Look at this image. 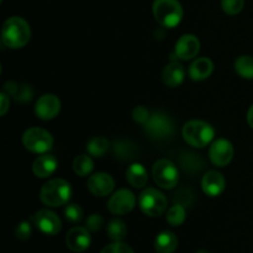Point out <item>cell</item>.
<instances>
[{
  "label": "cell",
  "instance_id": "cell-36",
  "mask_svg": "<svg viewBox=\"0 0 253 253\" xmlns=\"http://www.w3.org/2000/svg\"><path fill=\"white\" fill-rule=\"evenodd\" d=\"M0 100H1V106H0V115L4 116L6 111L9 110L10 106V96L5 91H1L0 94Z\"/></svg>",
  "mask_w": 253,
  "mask_h": 253
},
{
  "label": "cell",
  "instance_id": "cell-6",
  "mask_svg": "<svg viewBox=\"0 0 253 253\" xmlns=\"http://www.w3.org/2000/svg\"><path fill=\"white\" fill-rule=\"evenodd\" d=\"M146 133L153 140H166L174 132V123L167 114L155 111L151 114L147 123L143 125Z\"/></svg>",
  "mask_w": 253,
  "mask_h": 253
},
{
  "label": "cell",
  "instance_id": "cell-7",
  "mask_svg": "<svg viewBox=\"0 0 253 253\" xmlns=\"http://www.w3.org/2000/svg\"><path fill=\"white\" fill-rule=\"evenodd\" d=\"M138 205L143 214L151 217H157L167 210V198L160 190L147 188L138 197Z\"/></svg>",
  "mask_w": 253,
  "mask_h": 253
},
{
  "label": "cell",
  "instance_id": "cell-3",
  "mask_svg": "<svg viewBox=\"0 0 253 253\" xmlns=\"http://www.w3.org/2000/svg\"><path fill=\"white\" fill-rule=\"evenodd\" d=\"M182 136L188 145L203 148L214 140L215 131L210 124L202 120H190L183 126Z\"/></svg>",
  "mask_w": 253,
  "mask_h": 253
},
{
  "label": "cell",
  "instance_id": "cell-30",
  "mask_svg": "<svg viewBox=\"0 0 253 253\" xmlns=\"http://www.w3.org/2000/svg\"><path fill=\"white\" fill-rule=\"evenodd\" d=\"M245 0H221V7L227 15H237L242 11Z\"/></svg>",
  "mask_w": 253,
  "mask_h": 253
},
{
  "label": "cell",
  "instance_id": "cell-29",
  "mask_svg": "<svg viewBox=\"0 0 253 253\" xmlns=\"http://www.w3.org/2000/svg\"><path fill=\"white\" fill-rule=\"evenodd\" d=\"M64 216L72 224H78L83 219V209H82L81 205L78 204H68L64 209Z\"/></svg>",
  "mask_w": 253,
  "mask_h": 253
},
{
  "label": "cell",
  "instance_id": "cell-18",
  "mask_svg": "<svg viewBox=\"0 0 253 253\" xmlns=\"http://www.w3.org/2000/svg\"><path fill=\"white\" fill-rule=\"evenodd\" d=\"M2 91H5L17 103H29L34 98V89L31 88V85L25 83H17L12 81L6 82Z\"/></svg>",
  "mask_w": 253,
  "mask_h": 253
},
{
  "label": "cell",
  "instance_id": "cell-11",
  "mask_svg": "<svg viewBox=\"0 0 253 253\" xmlns=\"http://www.w3.org/2000/svg\"><path fill=\"white\" fill-rule=\"evenodd\" d=\"M234 155V146L226 138H217L209 148V158L212 165L216 167H225L230 165Z\"/></svg>",
  "mask_w": 253,
  "mask_h": 253
},
{
  "label": "cell",
  "instance_id": "cell-37",
  "mask_svg": "<svg viewBox=\"0 0 253 253\" xmlns=\"http://www.w3.org/2000/svg\"><path fill=\"white\" fill-rule=\"evenodd\" d=\"M247 123L253 128V104L250 106L249 111H247Z\"/></svg>",
  "mask_w": 253,
  "mask_h": 253
},
{
  "label": "cell",
  "instance_id": "cell-10",
  "mask_svg": "<svg viewBox=\"0 0 253 253\" xmlns=\"http://www.w3.org/2000/svg\"><path fill=\"white\" fill-rule=\"evenodd\" d=\"M136 197L131 190L120 189L114 193L108 202V210L114 215H126L133 210Z\"/></svg>",
  "mask_w": 253,
  "mask_h": 253
},
{
  "label": "cell",
  "instance_id": "cell-27",
  "mask_svg": "<svg viewBox=\"0 0 253 253\" xmlns=\"http://www.w3.org/2000/svg\"><path fill=\"white\" fill-rule=\"evenodd\" d=\"M235 71L245 79H253V57L240 56L235 61Z\"/></svg>",
  "mask_w": 253,
  "mask_h": 253
},
{
  "label": "cell",
  "instance_id": "cell-28",
  "mask_svg": "<svg viewBox=\"0 0 253 253\" xmlns=\"http://www.w3.org/2000/svg\"><path fill=\"white\" fill-rule=\"evenodd\" d=\"M185 207L180 204H174L169 208L167 212V221L172 226H180L185 221Z\"/></svg>",
  "mask_w": 253,
  "mask_h": 253
},
{
  "label": "cell",
  "instance_id": "cell-2",
  "mask_svg": "<svg viewBox=\"0 0 253 253\" xmlns=\"http://www.w3.org/2000/svg\"><path fill=\"white\" fill-rule=\"evenodd\" d=\"M72 197V187L66 179L54 178L42 185L40 190V199L49 208H58L66 205Z\"/></svg>",
  "mask_w": 253,
  "mask_h": 253
},
{
  "label": "cell",
  "instance_id": "cell-20",
  "mask_svg": "<svg viewBox=\"0 0 253 253\" xmlns=\"http://www.w3.org/2000/svg\"><path fill=\"white\" fill-rule=\"evenodd\" d=\"M57 158L52 155H42L34 161L32 172L37 178H47L54 173L57 169Z\"/></svg>",
  "mask_w": 253,
  "mask_h": 253
},
{
  "label": "cell",
  "instance_id": "cell-13",
  "mask_svg": "<svg viewBox=\"0 0 253 253\" xmlns=\"http://www.w3.org/2000/svg\"><path fill=\"white\" fill-rule=\"evenodd\" d=\"M200 51V41L195 35L185 34L175 43L174 54L179 59L189 61L195 58Z\"/></svg>",
  "mask_w": 253,
  "mask_h": 253
},
{
  "label": "cell",
  "instance_id": "cell-8",
  "mask_svg": "<svg viewBox=\"0 0 253 253\" xmlns=\"http://www.w3.org/2000/svg\"><path fill=\"white\" fill-rule=\"evenodd\" d=\"M22 145L32 153H46L53 146V137L42 127H30L22 135Z\"/></svg>",
  "mask_w": 253,
  "mask_h": 253
},
{
  "label": "cell",
  "instance_id": "cell-5",
  "mask_svg": "<svg viewBox=\"0 0 253 253\" xmlns=\"http://www.w3.org/2000/svg\"><path fill=\"white\" fill-rule=\"evenodd\" d=\"M152 175L156 184L163 189H173L179 182L177 166L167 158L156 161L152 167Z\"/></svg>",
  "mask_w": 253,
  "mask_h": 253
},
{
  "label": "cell",
  "instance_id": "cell-31",
  "mask_svg": "<svg viewBox=\"0 0 253 253\" xmlns=\"http://www.w3.org/2000/svg\"><path fill=\"white\" fill-rule=\"evenodd\" d=\"M32 235V226L29 221H21L17 224L15 229V237L20 241H26L31 237Z\"/></svg>",
  "mask_w": 253,
  "mask_h": 253
},
{
  "label": "cell",
  "instance_id": "cell-9",
  "mask_svg": "<svg viewBox=\"0 0 253 253\" xmlns=\"http://www.w3.org/2000/svg\"><path fill=\"white\" fill-rule=\"evenodd\" d=\"M31 222L44 235L54 236L62 229V222L58 215L48 209H41L31 217Z\"/></svg>",
  "mask_w": 253,
  "mask_h": 253
},
{
  "label": "cell",
  "instance_id": "cell-16",
  "mask_svg": "<svg viewBox=\"0 0 253 253\" xmlns=\"http://www.w3.org/2000/svg\"><path fill=\"white\" fill-rule=\"evenodd\" d=\"M202 188L203 192L209 195V197H219L224 193L225 188H226V180H225L224 175L220 172L209 170V172L203 175Z\"/></svg>",
  "mask_w": 253,
  "mask_h": 253
},
{
  "label": "cell",
  "instance_id": "cell-19",
  "mask_svg": "<svg viewBox=\"0 0 253 253\" xmlns=\"http://www.w3.org/2000/svg\"><path fill=\"white\" fill-rule=\"evenodd\" d=\"M214 72V63L208 57H200V58L194 59L189 67L190 79L195 82H202L209 78Z\"/></svg>",
  "mask_w": 253,
  "mask_h": 253
},
{
  "label": "cell",
  "instance_id": "cell-15",
  "mask_svg": "<svg viewBox=\"0 0 253 253\" xmlns=\"http://www.w3.org/2000/svg\"><path fill=\"white\" fill-rule=\"evenodd\" d=\"M115 188V180L110 174L104 172L95 173L88 179V189L95 197H106Z\"/></svg>",
  "mask_w": 253,
  "mask_h": 253
},
{
  "label": "cell",
  "instance_id": "cell-38",
  "mask_svg": "<svg viewBox=\"0 0 253 253\" xmlns=\"http://www.w3.org/2000/svg\"><path fill=\"white\" fill-rule=\"evenodd\" d=\"M195 253H209V252H208L207 250H199V251L195 252Z\"/></svg>",
  "mask_w": 253,
  "mask_h": 253
},
{
  "label": "cell",
  "instance_id": "cell-26",
  "mask_svg": "<svg viewBox=\"0 0 253 253\" xmlns=\"http://www.w3.org/2000/svg\"><path fill=\"white\" fill-rule=\"evenodd\" d=\"M94 169V162L90 156L79 155L73 161V170L79 177H86Z\"/></svg>",
  "mask_w": 253,
  "mask_h": 253
},
{
  "label": "cell",
  "instance_id": "cell-1",
  "mask_svg": "<svg viewBox=\"0 0 253 253\" xmlns=\"http://www.w3.org/2000/svg\"><path fill=\"white\" fill-rule=\"evenodd\" d=\"M31 39L29 22L20 16H11L5 20L1 27V42L12 49L26 46Z\"/></svg>",
  "mask_w": 253,
  "mask_h": 253
},
{
  "label": "cell",
  "instance_id": "cell-4",
  "mask_svg": "<svg viewBox=\"0 0 253 253\" xmlns=\"http://www.w3.org/2000/svg\"><path fill=\"white\" fill-rule=\"evenodd\" d=\"M152 11L156 21L168 29L178 26L183 19V7L178 0H155Z\"/></svg>",
  "mask_w": 253,
  "mask_h": 253
},
{
  "label": "cell",
  "instance_id": "cell-21",
  "mask_svg": "<svg viewBox=\"0 0 253 253\" xmlns=\"http://www.w3.org/2000/svg\"><path fill=\"white\" fill-rule=\"evenodd\" d=\"M126 179L136 189H142L148 182L146 168L141 163H131L126 169Z\"/></svg>",
  "mask_w": 253,
  "mask_h": 253
},
{
  "label": "cell",
  "instance_id": "cell-17",
  "mask_svg": "<svg viewBox=\"0 0 253 253\" xmlns=\"http://www.w3.org/2000/svg\"><path fill=\"white\" fill-rule=\"evenodd\" d=\"M185 77V69L182 63L172 61L163 68L162 81L169 88H177L183 83Z\"/></svg>",
  "mask_w": 253,
  "mask_h": 253
},
{
  "label": "cell",
  "instance_id": "cell-22",
  "mask_svg": "<svg viewBox=\"0 0 253 253\" xmlns=\"http://www.w3.org/2000/svg\"><path fill=\"white\" fill-rule=\"evenodd\" d=\"M114 155L118 160L123 161V162H127V161H132L136 158L140 153L137 146L132 143L131 141L126 140H118L115 141L113 146Z\"/></svg>",
  "mask_w": 253,
  "mask_h": 253
},
{
  "label": "cell",
  "instance_id": "cell-32",
  "mask_svg": "<svg viewBox=\"0 0 253 253\" xmlns=\"http://www.w3.org/2000/svg\"><path fill=\"white\" fill-rule=\"evenodd\" d=\"M150 110L143 105H137L132 110V119L137 124H141V125H145L148 121V119H150Z\"/></svg>",
  "mask_w": 253,
  "mask_h": 253
},
{
  "label": "cell",
  "instance_id": "cell-14",
  "mask_svg": "<svg viewBox=\"0 0 253 253\" xmlns=\"http://www.w3.org/2000/svg\"><path fill=\"white\" fill-rule=\"evenodd\" d=\"M91 237L86 227L76 226L66 235V245L72 252H84L90 246Z\"/></svg>",
  "mask_w": 253,
  "mask_h": 253
},
{
  "label": "cell",
  "instance_id": "cell-24",
  "mask_svg": "<svg viewBox=\"0 0 253 253\" xmlns=\"http://www.w3.org/2000/svg\"><path fill=\"white\" fill-rule=\"evenodd\" d=\"M109 143L108 138H105L104 136H94L86 143V151L90 156L93 157H103L109 150Z\"/></svg>",
  "mask_w": 253,
  "mask_h": 253
},
{
  "label": "cell",
  "instance_id": "cell-35",
  "mask_svg": "<svg viewBox=\"0 0 253 253\" xmlns=\"http://www.w3.org/2000/svg\"><path fill=\"white\" fill-rule=\"evenodd\" d=\"M193 203V194L189 190L182 189L174 195V204H180L183 207H188Z\"/></svg>",
  "mask_w": 253,
  "mask_h": 253
},
{
  "label": "cell",
  "instance_id": "cell-34",
  "mask_svg": "<svg viewBox=\"0 0 253 253\" xmlns=\"http://www.w3.org/2000/svg\"><path fill=\"white\" fill-rule=\"evenodd\" d=\"M85 224H86V229H88L89 231L96 232V231H99L101 227H103L104 219H103V216H101V215L91 214L90 216L86 219Z\"/></svg>",
  "mask_w": 253,
  "mask_h": 253
},
{
  "label": "cell",
  "instance_id": "cell-33",
  "mask_svg": "<svg viewBox=\"0 0 253 253\" xmlns=\"http://www.w3.org/2000/svg\"><path fill=\"white\" fill-rule=\"evenodd\" d=\"M100 253H135L128 245L124 242H114V244L108 245L101 250Z\"/></svg>",
  "mask_w": 253,
  "mask_h": 253
},
{
  "label": "cell",
  "instance_id": "cell-23",
  "mask_svg": "<svg viewBox=\"0 0 253 253\" xmlns=\"http://www.w3.org/2000/svg\"><path fill=\"white\" fill-rule=\"evenodd\" d=\"M178 247V237L172 231H162L155 240V250L157 253H173Z\"/></svg>",
  "mask_w": 253,
  "mask_h": 253
},
{
  "label": "cell",
  "instance_id": "cell-12",
  "mask_svg": "<svg viewBox=\"0 0 253 253\" xmlns=\"http://www.w3.org/2000/svg\"><path fill=\"white\" fill-rule=\"evenodd\" d=\"M61 100L54 94H43L40 96L35 105V113L41 120L48 121L56 118L61 111Z\"/></svg>",
  "mask_w": 253,
  "mask_h": 253
},
{
  "label": "cell",
  "instance_id": "cell-25",
  "mask_svg": "<svg viewBox=\"0 0 253 253\" xmlns=\"http://www.w3.org/2000/svg\"><path fill=\"white\" fill-rule=\"evenodd\" d=\"M106 232H108L109 239L113 240L114 242H120L127 235V226L123 220L113 219L109 221L106 226Z\"/></svg>",
  "mask_w": 253,
  "mask_h": 253
}]
</instances>
